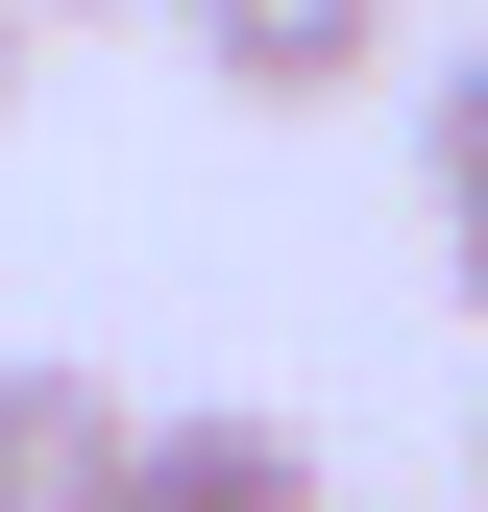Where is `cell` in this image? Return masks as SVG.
<instances>
[{
    "mask_svg": "<svg viewBox=\"0 0 488 512\" xmlns=\"http://www.w3.org/2000/svg\"><path fill=\"white\" fill-rule=\"evenodd\" d=\"M464 293H488V244H464Z\"/></svg>",
    "mask_w": 488,
    "mask_h": 512,
    "instance_id": "obj_7",
    "label": "cell"
},
{
    "mask_svg": "<svg viewBox=\"0 0 488 512\" xmlns=\"http://www.w3.org/2000/svg\"><path fill=\"white\" fill-rule=\"evenodd\" d=\"M391 49H415V0H196V74L269 98V122H342Z\"/></svg>",
    "mask_w": 488,
    "mask_h": 512,
    "instance_id": "obj_1",
    "label": "cell"
},
{
    "mask_svg": "<svg viewBox=\"0 0 488 512\" xmlns=\"http://www.w3.org/2000/svg\"><path fill=\"white\" fill-rule=\"evenodd\" d=\"M0 25H122V0H0Z\"/></svg>",
    "mask_w": 488,
    "mask_h": 512,
    "instance_id": "obj_5",
    "label": "cell"
},
{
    "mask_svg": "<svg viewBox=\"0 0 488 512\" xmlns=\"http://www.w3.org/2000/svg\"><path fill=\"white\" fill-rule=\"evenodd\" d=\"M122 439H147V391L122 366H0V512H122Z\"/></svg>",
    "mask_w": 488,
    "mask_h": 512,
    "instance_id": "obj_2",
    "label": "cell"
},
{
    "mask_svg": "<svg viewBox=\"0 0 488 512\" xmlns=\"http://www.w3.org/2000/svg\"><path fill=\"white\" fill-rule=\"evenodd\" d=\"M0 122H25V25H0Z\"/></svg>",
    "mask_w": 488,
    "mask_h": 512,
    "instance_id": "obj_6",
    "label": "cell"
},
{
    "mask_svg": "<svg viewBox=\"0 0 488 512\" xmlns=\"http://www.w3.org/2000/svg\"><path fill=\"white\" fill-rule=\"evenodd\" d=\"M440 220L488 244V49H464V74H440Z\"/></svg>",
    "mask_w": 488,
    "mask_h": 512,
    "instance_id": "obj_4",
    "label": "cell"
},
{
    "mask_svg": "<svg viewBox=\"0 0 488 512\" xmlns=\"http://www.w3.org/2000/svg\"><path fill=\"white\" fill-rule=\"evenodd\" d=\"M122 512H342L293 415H147L122 439Z\"/></svg>",
    "mask_w": 488,
    "mask_h": 512,
    "instance_id": "obj_3",
    "label": "cell"
}]
</instances>
